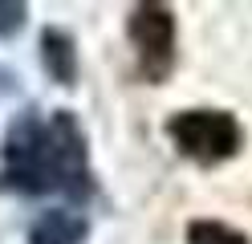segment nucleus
<instances>
[{
    "mask_svg": "<svg viewBox=\"0 0 252 244\" xmlns=\"http://www.w3.org/2000/svg\"><path fill=\"white\" fill-rule=\"evenodd\" d=\"M0 187L17 195H49L61 191L73 204L94 200V167H90V139L69 110H53L41 118L25 110L8 126L0 146Z\"/></svg>",
    "mask_w": 252,
    "mask_h": 244,
    "instance_id": "nucleus-1",
    "label": "nucleus"
},
{
    "mask_svg": "<svg viewBox=\"0 0 252 244\" xmlns=\"http://www.w3.org/2000/svg\"><path fill=\"white\" fill-rule=\"evenodd\" d=\"M167 135L175 142L183 159L199 163V167H216L224 159H236L244 146V130L228 110H179L167 118Z\"/></svg>",
    "mask_w": 252,
    "mask_h": 244,
    "instance_id": "nucleus-2",
    "label": "nucleus"
},
{
    "mask_svg": "<svg viewBox=\"0 0 252 244\" xmlns=\"http://www.w3.org/2000/svg\"><path fill=\"white\" fill-rule=\"evenodd\" d=\"M126 37L134 45L138 77L159 86L175 70V12L167 4H134L126 16Z\"/></svg>",
    "mask_w": 252,
    "mask_h": 244,
    "instance_id": "nucleus-3",
    "label": "nucleus"
},
{
    "mask_svg": "<svg viewBox=\"0 0 252 244\" xmlns=\"http://www.w3.org/2000/svg\"><path fill=\"white\" fill-rule=\"evenodd\" d=\"M86 236H90V220L69 208L41 211L29 228V244H86Z\"/></svg>",
    "mask_w": 252,
    "mask_h": 244,
    "instance_id": "nucleus-4",
    "label": "nucleus"
},
{
    "mask_svg": "<svg viewBox=\"0 0 252 244\" xmlns=\"http://www.w3.org/2000/svg\"><path fill=\"white\" fill-rule=\"evenodd\" d=\"M41 65L57 86H73L77 81V45L65 29L49 25L41 33Z\"/></svg>",
    "mask_w": 252,
    "mask_h": 244,
    "instance_id": "nucleus-5",
    "label": "nucleus"
},
{
    "mask_svg": "<svg viewBox=\"0 0 252 244\" xmlns=\"http://www.w3.org/2000/svg\"><path fill=\"white\" fill-rule=\"evenodd\" d=\"M187 244H252V240L224 220H191L187 224Z\"/></svg>",
    "mask_w": 252,
    "mask_h": 244,
    "instance_id": "nucleus-6",
    "label": "nucleus"
},
{
    "mask_svg": "<svg viewBox=\"0 0 252 244\" xmlns=\"http://www.w3.org/2000/svg\"><path fill=\"white\" fill-rule=\"evenodd\" d=\"M29 21V4H0V41L4 37H17Z\"/></svg>",
    "mask_w": 252,
    "mask_h": 244,
    "instance_id": "nucleus-7",
    "label": "nucleus"
}]
</instances>
